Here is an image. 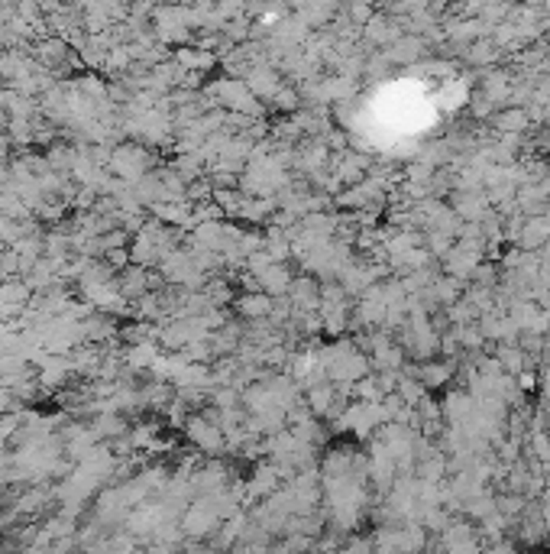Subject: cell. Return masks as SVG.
<instances>
[{"instance_id":"2","label":"cell","mask_w":550,"mask_h":554,"mask_svg":"<svg viewBox=\"0 0 550 554\" xmlns=\"http://www.w3.org/2000/svg\"><path fill=\"white\" fill-rule=\"evenodd\" d=\"M0 16H7V10H0ZM4 26H7V23H4Z\"/></svg>"},{"instance_id":"1","label":"cell","mask_w":550,"mask_h":554,"mask_svg":"<svg viewBox=\"0 0 550 554\" xmlns=\"http://www.w3.org/2000/svg\"><path fill=\"white\" fill-rule=\"evenodd\" d=\"M240 308H243V315H250V318H265L272 311V298L269 295H250L240 302Z\"/></svg>"}]
</instances>
